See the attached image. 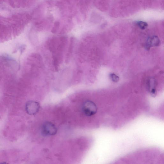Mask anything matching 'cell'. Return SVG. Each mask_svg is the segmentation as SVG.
<instances>
[{
  "label": "cell",
  "instance_id": "6da1fadb",
  "mask_svg": "<svg viewBox=\"0 0 164 164\" xmlns=\"http://www.w3.org/2000/svg\"><path fill=\"white\" fill-rule=\"evenodd\" d=\"M83 113L87 116H92L97 112V108L95 104L90 100L85 101L82 105Z\"/></svg>",
  "mask_w": 164,
  "mask_h": 164
},
{
  "label": "cell",
  "instance_id": "7a4b0ae2",
  "mask_svg": "<svg viewBox=\"0 0 164 164\" xmlns=\"http://www.w3.org/2000/svg\"><path fill=\"white\" fill-rule=\"evenodd\" d=\"M57 129L55 125L49 121L43 123L41 127V132L46 136L55 135L57 132Z\"/></svg>",
  "mask_w": 164,
  "mask_h": 164
},
{
  "label": "cell",
  "instance_id": "3957f363",
  "mask_svg": "<svg viewBox=\"0 0 164 164\" xmlns=\"http://www.w3.org/2000/svg\"><path fill=\"white\" fill-rule=\"evenodd\" d=\"M40 107V104L39 103L34 101H30L26 103L25 109L28 114L35 115L38 113Z\"/></svg>",
  "mask_w": 164,
  "mask_h": 164
},
{
  "label": "cell",
  "instance_id": "277c9868",
  "mask_svg": "<svg viewBox=\"0 0 164 164\" xmlns=\"http://www.w3.org/2000/svg\"><path fill=\"white\" fill-rule=\"evenodd\" d=\"M160 40L158 37L156 36H153L150 37L148 39L146 44V48L149 49L151 47L157 46L160 44Z\"/></svg>",
  "mask_w": 164,
  "mask_h": 164
},
{
  "label": "cell",
  "instance_id": "5b68a950",
  "mask_svg": "<svg viewBox=\"0 0 164 164\" xmlns=\"http://www.w3.org/2000/svg\"><path fill=\"white\" fill-rule=\"evenodd\" d=\"M155 80L152 78L149 81V90L150 93L153 96H155L156 95V89Z\"/></svg>",
  "mask_w": 164,
  "mask_h": 164
},
{
  "label": "cell",
  "instance_id": "8992f818",
  "mask_svg": "<svg viewBox=\"0 0 164 164\" xmlns=\"http://www.w3.org/2000/svg\"><path fill=\"white\" fill-rule=\"evenodd\" d=\"M137 24L140 28L143 30L147 29L148 26L147 23L146 22L142 21H139L137 22Z\"/></svg>",
  "mask_w": 164,
  "mask_h": 164
},
{
  "label": "cell",
  "instance_id": "52a82bcc",
  "mask_svg": "<svg viewBox=\"0 0 164 164\" xmlns=\"http://www.w3.org/2000/svg\"><path fill=\"white\" fill-rule=\"evenodd\" d=\"M109 76L113 82H118L120 78L119 77L114 73H111L110 74Z\"/></svg>",
  "mask_w": 164,
  "mask_h": 164
}]
</instances>
